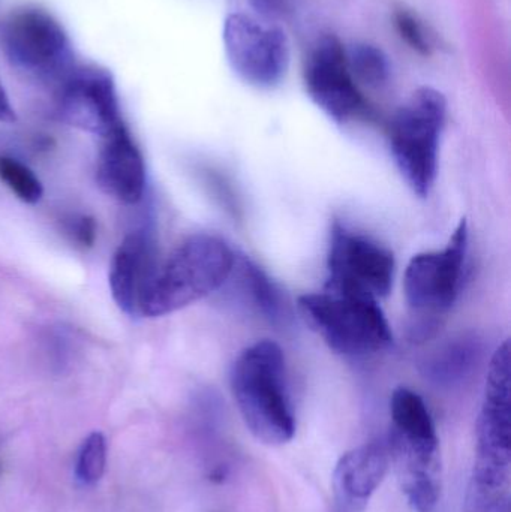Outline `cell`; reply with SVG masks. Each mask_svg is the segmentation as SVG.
I'll return each instance as SVG.
<instances>
[{
	"instance_id": "obj_16",
	"label": "cell",
	"mask_w": 511,
	"mask_h": 512,
	"mask_svg": "<svg viewBox=\"0 0 511 512\" xmlns=\"http://www.w3.org/2000/svg\"><path fill=\"white\" fill-rule=\"evenodd\" d=\"M230 276L234 277L237 295L249 310L273 325L288 321L290 307L281 289L255 262L236 256Z\"/></svg>"
},
{
	"instance_id": "obj_11",
	"label": "cell",
	"mask_w": 511,
	"mask_h": 512,
	"mask_svg": "<svg viewBox=\"0 0 511 512\" xmlns=\"http://www.w3.org/2000/svg\"><path fill=\"white\" fill-rule=\"evenodd\" d=\"M6 53L21 68L35 72L57 71L69 56V41L62 24L44 9L14 12L3 27Z\"/></svg>"
},
{
	"instance_id": "obj_8",
	"label": "cell",
	"mask_w": 511,
	"mask_h": 512,
	"mask_svg": "<svg viewBox=\"0 0 511 512\" xmlns=\"http://www.w3.org/2000/svg\"><path fill=\"white\" fill-rule=\"evenodd\" d=\"M222 39L231 69L245 83L270 89L287 74L290 48L282 30L264 27L255 18L237 12L225 20Z\"/></svg>"
},
{
	"instance_id": "obj_19",
	"label": "cell",
	"mask_w": 511,
	"mask_h": 512,
	"mask_svg": "<svg viewBox=\"0 0 511 512\" xmlns=\"http://www.w3.org/2000/svg\"><path fill=\"white\" fill-rule=\"evenodd\" d=\"M348 68L356 80L371 87H383L390 80V62L381 48L372 44H356L347 51Z\"/></svg>"
},
{
	"instance_id": "obj_14",
	"label": "cell",
	"mask_w": 511,
	"mask_h": 512,
	"mask_svg": "<svg viewBox=\"0 0 511 512\" xmlns=\"http://www.w3.org/2000/svg\"><path fill=\"white\" fill-rule=\"evenodd\" d=\"M96 182L102 191L125 204H137L146 188L143 155L126 126L104 138L96 167Z\"/></svg>"
},
{
	"instance_id": "obj_22",
	"label": "cell",
	"mask_w": 511,
	"mask_h": 512,
	"mask_svg": "<svg viewBox=\"0 0 511 512\" xmlns=\"http://www.w3.org/2000/svg\"><path fill=\"white\" fill-rule=\"evenodd\" d=\"M395 26L399 36L422 56H431L434 53L435 36L429 27L413 12L407 9H399L395 14Z\"/></svg>"
},
{
	"instance_id": "obj_26",
	"label": "cell",
	"mask_w": 511,
	"mask_h": 512,
	"mask_svg": "<svg viewBox=\"0 0 511 512\" xmlns=\"http://www.w3.org/2000/svg\"><path fill=\"white\" fill-rule=\"evenodd\" d=\"M0 474H2V460H0Z\"/></svg>"
},
{
	"instance_id": "obj_6",
	"label": "cell",
	"mask_w": 511,
	"mask_h": 512,
	"mask_svg": "<svg viewBox=\"0 0 511 512\" xmlns=\"http://www.w3.org/2000/svg\"><path fill=\"white\" fill-rule=\"evenodd\" d=\"M299 310L330 349L347 357L377 354L393 342L378 301L324 289L302 295Z\"/></svg>"
},
{
	"instance_id": "obj_18",
	"label": "cell",
	"mask_w": 511,
	"mask_h": 512,
	"mask_svg": "<svg viewBox=\"0 0 511 512\" xmlns=\"http://www.w3.org/2000/svg\"><path fill=\"white\" fill-rule=\"evenodd\" d=\"M393 435L416 441H440L425 400L416 391L401 387L390 400Z\"/></svg>"
},
{
	"instance_id": "obj_13",
	"label": "cell",
	"mask_w": 511,
	"mask_h": 512,
	"mask_svg": "<svg viewBox=\"0 0 511 512\" xmlns=\"http://www.w3.org/2000/svg\"><path fill=\"white\" fill-rule=\"evenodd\" d=\"M155 240L144 231L131 233L110 265V289L117 306L129 316H143V304L158 271Z\"/></svg>"
},
{
	"instance_id": "obj_7",
	"label": "cell",
	"mask_w": 511,
	"mask_h": 512,
	"mask_svg": "<svg viewBox=\"0 0 511 512\" xmlns=\"http://www.w3.org/2000/svg\"><path fill=\"white\" fill-rule=\"evenodd\" d=\"M393 276L395 256L386 246L333 221L324 289L378 301L389 295Z\"/></svg>"
},
{
	"instance_id": "obj_12",
	"label": "cell",
	"mask_w": 511,
	"mask_h": 512,
	"mask_svg": "<svg viewBox=\"0 0 511 512\" xmlns=\"http://www.w3.org/2000/svg\"><path fill=\"white\" fill-rule=\"evenodd\" d=\"M390 459L402 492L417 512H432L441 495L440 441H411L390 433Z\"/></svg>"
},
{
	"instance_id": "obj_9",
	"label": "cell",
	"mask_w": 511,
	"mask_h": 512,
	"mask_svg": "<svg viewBox=\"0 0 511 512\" xmlns=\"http://www.w3.org/2000/svg\"><path fill=\"white\" fill-rule=\"evenodd\" d=\"M305 86L309 98L335 122L348 123L368 111L348 68L347 50L336 36H324L312 48L305 66Z\"/></svg>"
},
{
	"instance_id": "obj_21",
	"label": "cell",
	"mask_w": 511,
	"mask_h": 512,
	"mask_svg": "<svg viewBox=\"0 0 511 512\" xmlns=\"http://www.w3.org/2000/svg\"><path fill=\"white\" fill-rule=\"evenodd\" d=\"M107 465V441L99 432L84 439L77 459V478L84 486H93L101 480Z\"/></svg>"
},
{
	"instance_id": "obj_17",
	"label": "cell",
	"mask_w": 511,
	"mask_h": 512,
	"mask_svg": "<svg viewBox=\"0 0 511 512\" xmlns=\"http://www.w3.org/2000/svg\"><path fill=\"white\" fill-rule=\"evenodd\" d=\"M480 358V345L473 337H459L441 346L423 364L426 378L453 385L470 375Z\"/></svg>"
},
{
	"instance_id": "obj_2",
	"label": "cell",
	"mask_w": 511,
	"mask_h": 512,
	"mask_svg": "<svg viewBox=\"0 0 511 512\" xmlns=\"http://www.w3.org/2000/svg\"><path fill=\"white\" fill-rule=\"evenodd\" d=\"M231 393L243 423L257 441L270 447L296 435V417L288 391L284 352L272 340L248 346L234 361Z\"/></svg>"
},
{
	"instance_id": "obj_3",
	"label": "cell",
	"mask_w": 511,
	"mask_h": 512,
	"mask_svg": "<svg viewBox=\"0 0 511 512\" xmlns=\"http://www.w3.org/2000/svg\"><path fill=\"white\" fill-rule=\"evenodd\" d=\"M236 256L224 240L212 234L189 237L159 265L141 315H168L218 291L228 282Z\"/></svg>"
},
{
	"instance_id": "obj_5",
	"label": "cell",
	"mask_w": 511,
	"mask_h": 512,
	"mask_svg": "<svg viewBox=\"0 0 511 512\" xmlns=\"http://www.w3.org/2000/svg\"><path fill=\"white\" fill-rule=\"evenodd\" d=\"M446 117L443 93L422 87L399 107L390 122V152L399 173L420 198L431 194L437 179L438 150Z\"/></svg>"
},
{
	"instance_id": "obj_23",
	"label": "cell",
	"mask_w": 511,
	"mask_h": 512,
	"mask_svg": "<svg viewBox=\"0 0 511 512\" xmlns=\"http://www.w3.org/2000/svg\"><path fill=\"white\" fill-rule=\"evenodd\" d=\"M74 236L75 240L84 248L92 246L96 239L95 221L89 218V216H83V218L78 219L74 227Z\"/></svg>"
},
{
	"instance_id": "obj_25",
	"label": "cell",
	"mask_w": 511,
	"mask_h": 512,
	"mask_svg": "<svg viewBox=\"0 0 511 512\" xmlns=\"http://www.w3.org/2000/svg\"><path fill=\"white\" fill-rule=\"evenodd\" d=\"M279 0H252L255 6L260 9L261 12H275L278 9Z\"/></svg>"
},
{
	"instance_id": "obj_24",
	"label": "cell",
	"mask_w": 511,
	"mask_h": 512,
	"mask_svg": "<svg viewBox=\"0 0 511 512\" xmlns=\"http://www.w3.org/2000/svg\"><path fill=\"white\" fill-rule=\"evenodd\" d=\"M15 111L12 108L11 102H9L8 96H6L5 90H3L2 84H0V122H14Z\"/></svg>"
},
{
	"instance_id": "obj_15",
	"label": "cell",
	"mask_w": 511,
	"mask_h": 512,
	"mask_svg": "<svg viewBox=\"0 0 511 512\" xmlns=\"http://www.w3.org/2000/svg\"><path fill=\"white\" fill-rule=\"evenodd\" d=\"M392 466L389 444L366 442L345 453L336 463L333 484L339 498L350 505H363L383 484Z\"/></svg>"
},
{
	"instance_id": "obj_1",
	"label": "cell",
	"mask_w": 511,
	"mask_h": 512,
	"mask_svg": "<svg viewBox=\"0 0 511 512\" xmlns=\"http://www.w3.org/2000/svg\"><path fill=\"white\" fill-rule=\"evenodd\" d=\"M476 460L462 512H494L506 495L511 463L510 342L489 364L477 420Z\"/></svg>"
},
{
	"instance_id": "obj_10",
	"label": "cell",
	"mask_w": 511,
	"mask_h": 512,
	"mask_svg": "<svg viewBox=\"0 0 511 512\" xmlns=\"http://www.w3.org/2000/svg\"><path fill=\"white\" fill-rule=\"evenodd\" d=\"M59 113L69 125L101 138L125 125L113 77L96 66L75 68L65 75L59 92Z\"/></svg>"
},
{
	"instance_id": "obj_4",
	"label": "cell",
	"mask_w": 511,
	"mask_h": 512,
	"mask_svg": "<svg viewBox=\"0 0 511 512\" xmlns=\"http://www.w3.org/2000/svg\"><path fill=\"white\" fill-rule=\"evenodd\" d=\"M468 224L459 222L446 248L414 256L404 277L411 339L425 342L458 300L468 252Z\"/></svg>"
},
{
	"instance_id": "obj_20",
	"label": "cell",
	"mask_w": 511,
	"mask_h": 512,
	"mask_svg": "<svg viewBox=\"0 0 511 512\" xmlns=\"http://www.w3.org/2000/svg\"><path fill=\"white\" fill-rule=\"evenodd\" d=\"M0 180L23 203L36 204L44 195V188L38 177L17 159L0 158Z\"/></svg>"
}]
</instances>
